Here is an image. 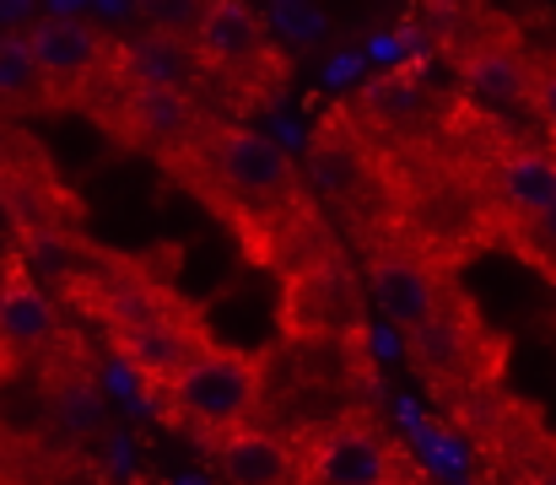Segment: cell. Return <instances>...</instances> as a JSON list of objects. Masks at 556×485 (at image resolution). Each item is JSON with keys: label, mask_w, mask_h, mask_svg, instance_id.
<instances>
[{"label": "cell", "mask_w": 556, "mask_h": 485, "mask_svg": "<svg viewBox=\"0 0 556 485\" xmlns=\"http://www.w3.org/2000/svg\"><path fill=\"white\" fill-rule=\"evenodd\" d=\"M125 71L136 81H152V87H174V92H189L200 98L205 87V71L194 60V43H189V27H147L125 43Z\"/></svg>", "instance_id": "2e32d148"}, {"label": "cell", "mask_w": 556, "mask_h": 485, "mask_svg": "<svg viewBox=\"0 0 556 485\" xmlns=\"http://www.w3.org/2000/svg\"><path fill=\"white\" fill-rule=\"evenodd\" d=\"M211 459L232 485H298V443L254 421L211 437Z\"/></svg>", "instance_id": "5bb4252c"}, {"label": "cell", "mask_w": 556, "mask_h": 485, "mask_svg": "<svg viewBox=\"0 0 556 485\" xmlns=\"http://www.w3.org/2000/svg\"><path fill=\"white\" fill-rule=\"evenodd\" d=\"M503 238L519 248V259H525L530 270H541L546 281H556V200L541 210V216L503 227Z\"/></svg>", "instance_id": "d6986e66"}, {"label": "cell", "mask_w": 556, "mask_h": 485, "mask_svg": "<svg viewBox=\"0 0 556 485\" xmlns=\"http://www.w3.org/2000/svg\"><path fill=\"white\" fill-rule=\"evenodd\" d=\"M400 470H410V459L368 416H341L298 437V485H383Z\"/></svg>", "instance_id": "30bf717a"}, {"label": "cell", "mask_w": 556, "mask_h": 485, "mask_svg": "<svg viewBox=\"0 0 556 485\" xmlns=\"http://www.w3.org/2000/svg\"><path fill=\"white\" fill-rule=\"evenodd\" d=\"M383 485H421V475H416V464H410V470H400L394 481H383Z\"/></svg>", "instance_id": "7402d4cb"}, {"label": "cell", "mask_w": 556, "mask_h": 485, "mask_svg": "<svg viewBox=\"0 0 556 485\" xmlns=\"http://www.w3.org/2000/svg\"><path fill=\"white\" fill-rule=\"evenodd\" d=\"M65 286L76 292L81 314L98 319L103 340L157 388H168L189 356L211 345V323L147 259L98 254L92 270H76Z\"/></svg>", "instance_id": "7a4b0ae2"}, {"label": "cell", "mask_w": 556, "mask_h": 485, "mask_svg": "<svg viewBox=\"0 0 556 485\" xmlns=\"http://www.w3.org/2000/svg\"><path fill=\"white\" fill-rule=\"evenodd\" d=\"M427 81L410 71V65H394V71H378L363 81L357 103H352V119L363 125L372 146L378 141H394V136H410L421 130V114H427Z\"/></svg>", "instance_id": "9a60e30c"}, {"label": "cell", "mask_w": 556, "mask_h": 485, "mask_svg": "<svg viewBox=\"0 0 556 485\" xmlns=\"http://www.w3.org/2000/svg\"><path fill=\"white\" fill-rule=\"evenodd\" d=\"M33 109H49L38 60L22 33H0V114H33Z\"/></svg>", "instance_id": "ac0fdd59"}, {"label": "cell", "mask_w": 556, "mask_h": 485, "mask_svg": "<svg viewBox=\"0 0 556 485\" xmlns=\"http://www.w3.org/2000/svg\"><path fill=\"white\" fill-rule=\"evenodd\" d=\"M260 399H265V356L238 350V345H216V340L205 350H194L168 383L174 416L194 426L205 443L232 432V426H249Z\"/></svg>", "instance_id": "277c9868"}, {"label": "cell", "mask_w": 556, "mask_h": 485, "mask_svg": "<svg viewBox=\"0 0 556 485\" xmlns=\"http://www.w3.org/2000/svg\"><path fill=\"white\" fill-rule=\"evenodd\" d=\"M189 43H194V60L205 71L211 87L243 98V103H260L254 98V81H276L281 76V60L270 49V33H265V16L243 0H211L189 16Z\"/></svg>", "instance_id": "8992f818"}, {"label": "cell", "mask_w": 556, "mask_h": 485, "mask_svg": "<svg viewBox=\"0 0 556 485\" xmlns=\"http://www.w3.org/2000/svg\"><path fill=\"white\" fill-rule=\"evenodd\" d=\"M16 367H22V361H16V350L5 345V334H0V383H5V378H11Z\"/></svg>", "instance_id": "44dd1931"}, {"label": "cell", "mask_w": 556, "mask_h": 485, "mask_svg": "<svg viewBox=\"0 0 556 485\" xmlns=\"http://www.w3.org/2000/svg\"><path fill=\"white\" fill-rule=\"evenodd\" d=\"M303 167H308V183L330 205H341L357 232H372V227L394 221V216H378L383 210V157H378V146L363 136V125L352 114L319 119Z\"/></svg>", "instance_id": "9c48e42d"}, {"label": "cell", "mask_w": 556, "mask_h": 485, "mask_svg": "<svg viewBox=\"0 0 556 485\" xmlns=\"http://www.w3.org/2000/svg\"><path fill=\"white\" fill-rule=\"evenodd\" d=\"M33 60H38V76H43V92H49V109H87L92 92L109 81V71L119 65V43L109 33H98L87 16H65V11H49V16H33L22 27Z\"/></svg>", "instance_id": "ba28073f"}, {"label": "cell", "mask_w": 556, "mask_h": 485, "mask_svg": "<svg viewBox=\"0 0 556 485\" xmlns=\"http://www.w3.org/2000/svg\"><path fill=\"white\" fill-rule=\"evenodd\" d=\"M168 173L222 216V227L254 265L276 270L281 281L336 254V232L314 205L303 173L254 125L205 119L185 157L168 162Z\"/></svg>", "instance_id": "6da1fadb"}, {"label": "cell", "mask_w": 556, "mask_h": 485, "mask_svg": "<svg viewBox=\"0 0 556 485\" xmlns=\"http://www.w3.org/2000/svg\"><path fill=\"white\" fill-rule=\"evenodd\" d=\"M530 114L556 130V54L535 65V98H530Z\"/></svg>", "instance_id": "ffe728a7"}, {"label": "cell", "mask_w": 556, "mask_h": 485, "mask_svg": "<svg viewBox=\"0 0 556 485\" xmlns=\"http://www.w3.org/2000/svg\"><path fill=\"white\" fill-rule=\"evenodd\" d=\"M363 270H368V292L378 303V314L394 323L400 334L432 323L459 297L448 259L416 227H405L400 216L363 232Z\"/></svg>", "instance_id": "3957f363"}, {"label": "cell", "mask_w": 556, "mask_h": 485, "mask_svg": "<svg viewBox=\"0 0 556 485\" xmlns=\"http://www.w3.org/2000/svg\"><path fill=\"white\" fill-rule=\"evenodd\" d=\"M0 200H5V210L22 227L27 243L60 248L81 227V205L60 183V173L49 167L43 146L5 119H0Z\"/></svg>", "instance_id": "52a82bcc"}, {"label": "cell", "mask_w": 556, "mask_h": 485, "mask_svg": "<svg viewBox=\"0 0 556 485\" xmlns=\"http://www.w3.org/2000/svg\"><path fill=\"white\" fill-rule=\"evenodd\" d=\"M486 200L503 227L541 216L556 200V152L546 146H497L486 157Z\"/></svg>", "instance_id": "4fadbf2b"}, {"label": "cell", "mask_w": 556, "mask_h": 485, "mask_svg": "<svg viewBox=\"0 0 556 485\" xmlns=\"http://www.w3.org/2000/svg\"><path fill=\"white\" fill-rule=\"evenodd\" d=\"M0 334H5V345L16 350V361H27V356H38V350H49V345L60 340L54 297H49L33 276H22V270H11V276L0 281Z\"/></svg>", "instance_id": "e0dca14e"}, {"label": "cell", "mask_w": 556, "mask_h": 485, "mask_svg": "<svg viewBox=\"0 0 556 485\" xmlns=\"http://www.w3.org/2000/svg\"><path fill=\"white\" fill-rule=\"evenodd\" d=\"M405 356L443 394H492V383L503 378L508 345L465 297H454L432 323L405 334Z\"/></svg>", "instance_id": "5b68a950"}, {"label": "cell", "mask_w": 556, "mask_h": 485, "mask_svg": "<svg viewBox=\"0 0 556 485\" xmlns=\"http://www.w3.org/2000/svg\"><path fill=\"white\" fill-rule=\"evenodd\" d=\"M363 319L357 276L346 270L341 248L298 276H287V329L298 340H341Z\"/></svg>", "instance_id": "7c38bea8"}, {"label": "cell", "mask_w": 556, "mask_h": 485, "mask_svg": "<svg viewBox=\"0 0 556 485\" xmlns=\"http://www.w3.org/2000/svg\"><path fill=\"white\" fill-rule=\"evenodd\" d=\"M448 60H454V76L465 87V98L508 114V109H530L535 98V54L525 49V38L503 22L486 16V27L465 33L448 43Z\"/></svg>", "instance_id": "8fae6325"}]
</instances>
